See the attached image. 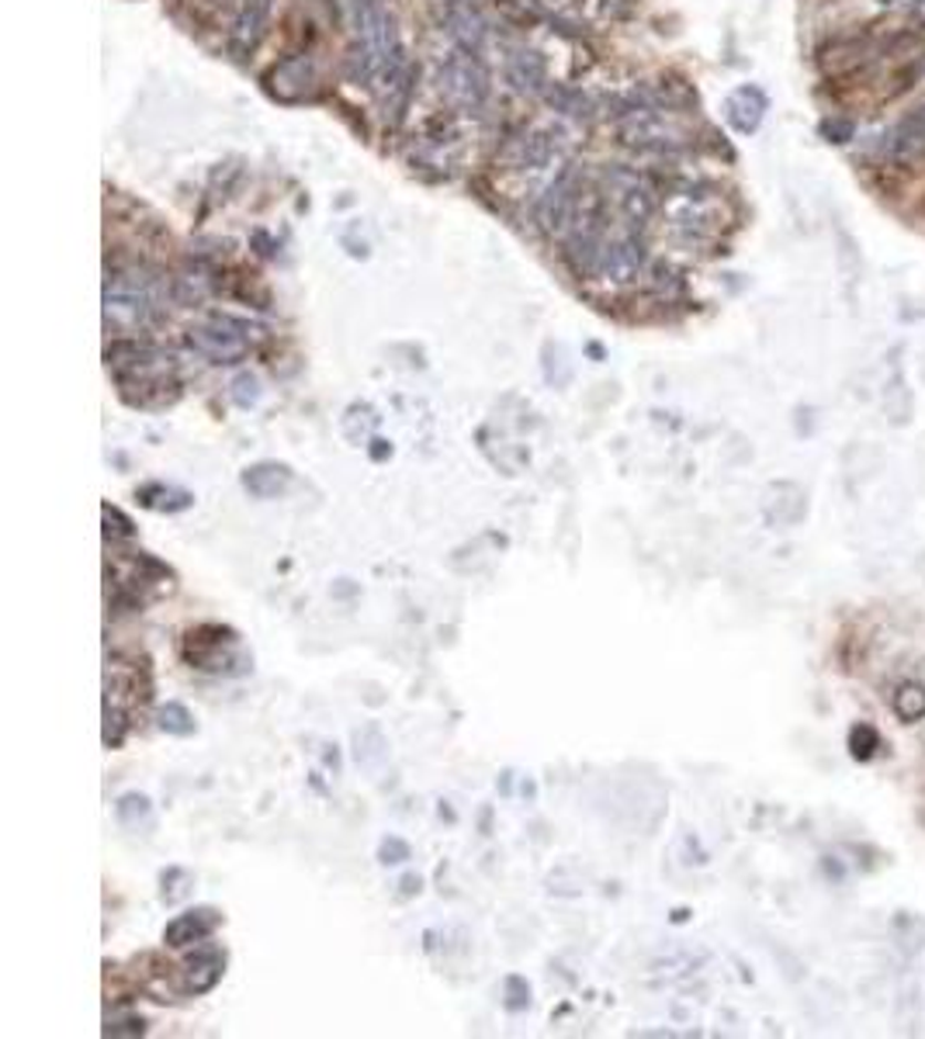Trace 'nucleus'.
Here are the masks:
<instances>
[{
	"mask_svg": "<svg viewBox=\"0 0 925 1039\" xmlns=\"http://www.w3.org/2000/svg\"><path fill=\"white\" fill-rule=\"evenodd\" d=\"M108 371L115 375V381L122 385V392L128 402L139 406H157L174 399L177 381H174V360L157 350L153 344L143 340H115L105 350Z\"/></svg>",
	"mask_w": 925,
	"mask_h": 1039,
	"instance_id": "obj_1",
	"label": "nucleus"
},
{
	"mask_svg": "<svg viewBox=\"0 0 925 1039\" xmlns=\"http://www.w3.org/2000/svg\"><path fill=\"white\" fill-rule=\"evenodd\" d=\"M160 312L157 277L146 271H118L105 284V326L108 333H136Z\"/></svg>",
	"mask_w": 925,
	"mask_h": 1039,
	"instance_id": "obj_2",
	"label": "nucleus"
},
{
	"mask_svg": "<svg viewBox=\"0 0 925 1039\" xmlns=\"http://www.w3.org/2000/svg\"><path fill=\"white\" fill-rule=\"evenodd\" d=\"M617 128H621V143L631 149H641V153H673L683 143L680 128L655 101L624 104L621 118H617Z\"/></svg>",
	"mask_w": 925,
	"mask_h": 1039,
	"instance_id": "obj_3",
	"label": "nucleus"
},
{
	"mask_svg": "<svg viewBox=\"0 0 925 1039\" xmlns=\"http://www.w3.org/2000/svg\"><path fill=\"white\" fill-rule=\"evenodd\" d=\"M256 326L236 316H212L209 323L188 329V344L212 364H240L250 354Z\"/></svg>",
	"mask_w": 925,
	"mask_h": 1039,
	"instance_id": "obj_4",
	"label": "nucleus"
},
{
	"mask_svg": "<svg viewBox=\"0 0 925 1039\" xmlns=\"http://www.w3.org/2000/svg\"><path fill=\"white\" fill-rule=\"evenodd\" d=\"M582 198H586V191L579 185V177L572 170H561L548 185V191L537 198L534 225L542 229L545 237H565V232H569L576 225V219H579Z\"/></svg>",
	"mask_w": 925,
	"mask_h": 1039,
	"instance_id": "obj_5",
	"label": "nucleus"
},
{
	"mask_svg": "<svg viewBox=\"0 0 925 1039\" xmlns=\"http://www.w3.org/2000/svg\"><path fill=\"white\" fill-rule=\"evenodd\" d=\"M441 84L454 104L472 112L482 108L485 97H490V73L482 66V56H472L465 49H454L441 63Z\"/></svg>",
	"mask_w": 925,
	"mask_h": 1039,
	"instance_id": "obj_6",
	"label": "nucleus"
},
{
	"mask_svg": "<svg viewBox=\"0 0 925 1039\" xmlns=\"http://www.w3.org/2000/svg\"><path fill=\"white\" fill-rule=\"evenodd\" d=\"M185 659L204 672H229L233 662H243L240 638L219 623H204L185 638Z\"/></svg>",
	"mask_w": 925,
	"mask_h": 1039,
	"instance_id": "obj_7",
	"label": "nucleus"
},
{
	"mask_svg": "<svg viewBox=\"0 0 925 1039\" xmlns=\"http://www.w3.org/2000/svg\"><path fill=\"white\" fill-rule=\"evenodd\" d=\"M645 264H649L645 243H641V237H634V232H624V237L607 240L597 274H600L607 284H631V281L641 277Z\"/></svg>",
	"mask_w": 925,
	"mask_h": 1039,
	"instance_id": "obj_8",
	"label": "nucleus"
},
{
	"mask_svg": "<svg viewBox=\"0 0 925 1039\" xmlns=\"http://www.w3.org/2000/svg\"><path fill=\"white\" fill-rule=\"evenodd\" d=\"M613 185H617V195H621V212L631 225H645L655 216L659 195L645 177H638L631 170H613Z\"/></svg>",
	"mask_w": 925,
	"mask_h": 1039,
	"instance_id": "obj_9",
	"label": "nucleus"
},
{
	"mask_svg": "<svg viewBox=\"0 0 925 1039\" xmlns=\"http://www.w3.org/2000/svg\"><path fill=\"white\" fill-rule=\"evenodd\" d=\"M219 922H222V915L216 912V907H195V912L177 915V919L164 928V943H167L170 949L198 946V943H204V940H209V935L219 928Z\"/></svg>",
	"mask_w": 925,
	"mask_h": 1039,
	"instance_id": "obj_10",
	"label": "nucleus"
},
{
	"mask_svg": "<svg viewBox=\"0 0 925 1039\" xmlns=\"http://www.w3.org/2000/svg\"><path fill=\"white\" fill-rule=\"evenodd\" d=\"M222 974H225V953H219L216 946H201L185 959L181 987L188 995H204L222 980Z\"/></svg>",
	"mask_w": 925,
	"mask_h": 1039,
	"instance_id": "obj_11",
	"label": "nucleus"
},
{
	"mask_svg": "<svg viewBox=\"0 0 925 1039\" xmlns=\"http://www.w3.org/2000/svg\"><path fill=\"white\" fill-rule=\"evenodd\" d=\"M444 21H448V32L458 42V49L472 52V56H482L485 21H482V14L472 4H465V0H451L448 11H444Z\"/></svg>",
	"mask_w": 925,
	"mask_h": 1039,
	"instance_id": "obj_12",
	"label": "nucleus"
},
{
	"mask_svg": "<svg viewBox=\"0 0 925 1039\" xmlns=\"http://www.w3.org/2000/svg\"><path fill=\"white\" fill-rule=\"evenodd\" d=\"M561 156V139L558 133H527L513 143L509 149V164L517 170H542L548 167L551 160Z\"/></svg>",
	"mask_w": 925,
	"mask_h": 1039,
	"instance_id": "obj_13",
	"label": "nucleus"
},
{
	"mask_svg": "<svg viewBox=\"0 0 925 1039\" xmlns=\"http://www.w3.org/2000/svg\"><path fill=\"white\" fill-rule=\"evenodd\" d=\"M288 485H292V468L277 461L250 464L243 472V489L253 500H277V496H285Z\"/></svg>",
	"mask_w": 925,
	"mask_h": 1039,
	"instance_id": "obj_14",
	"label": "nucleus"
},
{
	"mask_svg": "<svg viewBox=\"0 0 925 1039\" xmlns=\"http://www.w3.org/2000/svg\"><path fill=\"white\" fill-rule=\"evenodd\" d=\"M887 153L894 156V160H915V156H925V104L891 128Z\"/></svg>",
	"mask_w": 925,
	"mask_h": 1039,
	"instance_id": "obj_15",
	"label": "nucleus"
},
{
	"mask_svg": "<svg viewBox=\"0 0 925 1039\" xmlns=\"http://www.w3.org/2000/svg\"><path fill=\"white\" fill-rule=\"evenodd\" d=\"M506 81L513 84V91H521V94H542V91H548V66H545V60L537 56V52H530V49H524V52H517V56H509V63H506Z\"/></svg>",
	"mask_w": 925,
	"mask_h": 1039,
	"instance_id": "obj_16",
	"label": "nucleus"
},
{
	"mask_svg": "<svg viewBox=\"0 0 925 1039\" xmlns=\"http://www.w3.org/2000/svg\"><path fill=\"white\" fill-rule=\"evenodd\" d=\"M136 503L143 510H153V513H181L195 503V496L185 489H177V485H167V482H146L136 489Z\"/></svg>",
	"mask_w": 925,
	"mask_h": 1039,
	"instance_id": "obj_17",
	"label": "nucleus"
},
{
	"mask_svg": "<svg viewBox=\"0 0 925 1039\" xmlns=\"http://www.w3.org/2000/svg\"><path fill=\"white\" fill-rule=\"evenodd\" d=\"M766 115V97L756 87H742L728 97V122L738 133H756Z\"/></svg>",
	"mask_w": 925,
	"mask_h": 1039,
	"instance_id": "obj_18",
	"label": "nucleus"
},
{
	"mask_svg": "<svg viewBox=\"0 0 925 1039\" xmlns=\"http://www.w3.org/2000/svg\"><path fill=\"white\" fill-rule=\"evenodd\" d=\"M264 21H267V0H243L240 8V18H236V45L240 49H253L256 39L264 32Z\"/></svg>",
	"mask_w": 925,
	"mask_h": 1039,
	"instance_id": "obj_19",
	"label": "nucleus"
},
{
	"mask_svg": "<svg viewBox=\"0 0 925 1039\" xmlns=\"http://www.w3.org/2000/svg\"><path fill=\"white\" fill-rule=\"evenodd\" d=\"M115 815L125 828H146L153 821V804L146 794H125L115 804Z\"/></svg>",
	"mask_w": 925,
	"mask_h": 1039,
	"instance_id": "obj_20",
	"label": "nucleus"
},
{
	"mask_svg": "<svg viewBox=\"0 0 925 1039\" xmlns=\"http://www.w3.org/2000/svg\"><path fill=\"white\" fill-rule=\"evenodd\" d=\"M160 727L167 735H177V738H188L195 732V717L185 704H167L160 711Z\"/></svg>",
	"mask_w": 925,
	"mask_h": 1039,
	"instance_id": "obj_21",
	"label": "nucleus"
},
{
	"mask_svg": "<svg viewBox=\"0 0 925 1039\" xmlns=\"http://www.w3.org/2000/svg\"><path fill=\"white\" fill-rule=\"evenodd\" d=\"M229 396H233V402L240 409H250V406L261 402V381H256V375L243 371V375L233 378V385H229Z\"/></svg>",
	"mask_w": 925,
	"mask_h": 1039,
	"instance_id": "obj_22",
	"label": "nucleus"
},
{
	"mask_svg": "<svg viewBox=\"0 0 925 1039\" xmlns=\"http://www.w3.org/2000/svg\"><path fill=\"white\" fill-rule=\"evenodd\" d=\"M101 516H105V537H108V541H128V537L136 534L133 520H128L118 506L105 503V506H101Z\"/></svg>",
	"mask_w": 925,
	"mask_h": 1039,
	"instance_id": "obj_23",
	"label": "nucleus"
},
{
	"mask_svg": "<svg viewBox=\"0 0 925 1039\" xmlns=\"http://www.w3.org/2000/svg\"><path fill=\"white\" fill-rule=\"evenodd\" d=\"M548 97H551V104L561 112V115H572V118H589V101L582 97V94H572V91H561V87H555V91H548Z\"/></svg>",
	"mask_w": 925,
	"mask_h": 1039,
	"instance_id": "obj_24",
	"label": "nucleus"
},
{
	"mask_svg": "<svg viewBox=\"0 0 925 1039\" xmlns=\"http://www.w3.org/2000/svg\"><path fill=\"white\" fill-rule=\"evenodd\" d=\"M894 711L902 714L905 721H915L925 714V690L922 686H905L902 693L894 696Z\"/></svg>",
	"mask_w": 925,
	"mask_h": 1039,
	"instance_id": "obj_25",
	"label": "nucleus"
},
{
	"mask_svg": "<svg viewBox=\"0 0 925 1039\" xmlns=\"http://www.w3.org/2000/svg\"><path fill=\"white\" fill-rule=\"evenodd\" d=\"M354 756H357V763H361V766L378 769V763L385 759V742H381V735L375 732V735H371V745H365V738L357 735V752H354Z\"/></svg>",
	"mask_w": 925,
	"mask_h": 1039,
	"instance_id": "obj_26",
	"label": "nucleus"
},
{
	"mask_svg": "<svg viewBox=\"0 0 925 1039\" xmlns=\"http://www.w3.org/2000/svg\"><path fill=\"white\" fill-rule=\"evenodd\" d=\"M530 1005V987H527V980L524 977H506V1008L509 1011H521V1008H527Z\"/></svg>",
	"mask_w": 925,
	"mask_h": 1039,
	"instance_id": "obj_27",
	"label": "nucleus"
},
{
	"mask_svg": "<svg viewBox=\"0 0 925 1039\" xmlns=\"http://www.w3.org/2000/svg\"><path fill=\"white\" fill-rule=\"evenodd\" d=\"M378 860H381L385 867H399V863H406V860H409V846H406L402 839H396V836L381 839V846H378Z\"/></svg>",
	"mask_w": 925,
	"mask_h": 1039,
	"instance_id": "obj_28",
	"label": "nucleus"
},
{
	"mask_svg": "<svg viewBox=\"0 0 925 1039\" xmlns=\"http://www.w3.org/2000/svg\"><path fill=\"white\" fill-rule=\"evenodd\" d=\"M143 1032H146L143 1019H125V1022H108L105 1026V1036H143Z\"/></svg>",
	"mask_w": 925,
	"mask_h": 1039,
	"instance_id": "obj_29",
	"label": "nucleus"
},
{
	"mask_svg": "<svg viewBox=\"0 0 925 1039\" xmlns=\"http://www.w3.org/2000/svg\"><path fill=\"white\" fill-rule=\"evenodd\" d=\"M826 133H832V136H835L832 143H845V136L853 133V125H850V122H829V125H826Z\"/></svg>",
	"mask_w": 925,
	"mask_h": 1039,
	"instance_id": "obj_30",
	"label": "nucleus"
},
{
	"mask_svg": "<svg viewBox=\"0 0 925 1039\" xmlns=\"http://www.w3.org/2000/svg\"><path fill=\"white\" fill-rule=\"evenodd\" d=\"M420 891V877H402V894H417Z\"/></svg>",
	"mask_w": 925,
	"mask_h": 1039,
	"instance_id": "obj_31",
	"label": "nucleus"
},
{
	"mask_svg": "<svg viewBox=\"0 0 925 1039\" xmlns=\"http://www.w3.org/2000/svg\"><path fill=\"white\" fill-rule=\"evenodd\" d=\"M385 454H392V448L385 444V440H375V448H371V458H375V461H381Z\"/></svg>",
	"mask_w": 925,
	"mask_h": 1039,
	"instance_id": "obj_32",
	"label": "nucleus"
},
{
	"mask_svg": "<svg viewBox=\"0 0 925 1039\" xmlns=\"http://www.w3.org/2000/svg\"><path fill=\"white\" fill-rule=\"evenodd\" d=\"M915 11H918V14H925V0H918V4H915Z\"/></svg>",
	"mask_w": 925,
	"mask_h": 1039,
	"instance_id": "obj_33",
	"label": "nucleus"
},
{
	"mask_svg": "<svg viewBox=\"0 0 925 1039\" xmlns=\"http://www.w3.org/2000/svg\"><path fill=\"white\" fill-rule=\"evenodd\" d=\"M881 4H902V0H881Z\"/></svg>",
	"mask_w": 925,
	"mask_h": 1039,
	"instance_id": "obj_34",
	"label": "nucleus"
}]
</instances>
